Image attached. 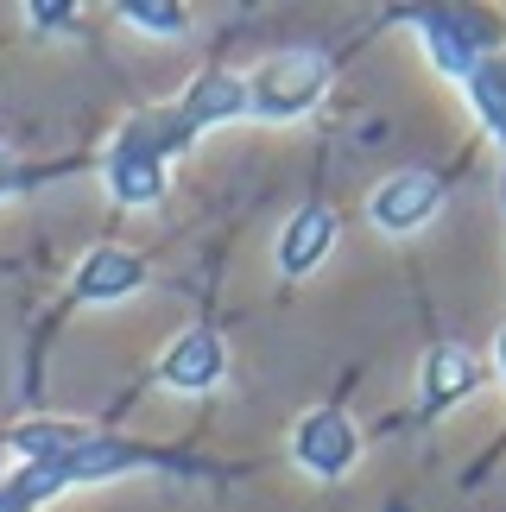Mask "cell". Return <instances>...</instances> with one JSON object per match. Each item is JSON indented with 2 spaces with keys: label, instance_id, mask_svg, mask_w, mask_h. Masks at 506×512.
Instances as JSON below:
<instances>
[{
  "label": "cell",
  "instance_id": "3",
  "mask_svg": "<svg viewBox=\"0 0 506 512\" xmlns=\"http://www.w3.org/2000/svg\"><path fill=\"white\" fill-rule=\"evenodd\" d=\"M437 209H443V177L437 171H399V177H386V184H374V196H367V215H374L380 234H418Z\"/></svg>",
  "mask_w": 506,
  "mask_h": 512
},
{
  "label": "cell",
  "instance_id": "12",
  "mask_svg": "<svg viewBox=\"0 0 506 512\" xmlns=\"http://www.w3.org/2000/svg\"><path fill=\"white\" fill-rule=\"evenodd\" d=\"M32 19H38V26H70V19H76V7H64V0H51V7H32Z\"/></svg>",
  "mask_w": 506,
  "mask_h": 512
},
{
  "label": "cell",
  "instance_id": "11",
  "mask_svg": "<svg viewBox=\"0 0 506 512\" xmlns=\"http://www.w3.org/2000/svg\"><path fill=\"white\" fill-rule=\"evenodd\" d=\"M127 13V26H140V32H165V38H178L190 19H184V7H165V0H152V7H140V0H133V7H121Z\"/></svg>",
  "mask_w": 506,
  "mask_h": 512
},
{
  "label": "cell",
  "instance_id": "6",
  "mask_svg": "<svg viewBox=\"0 0 506 512\" xmlns=\"http://www.w3.org/2000/svg\"><path fill=\"white\" fill-rule=\"evenodd\" d=\"M424 38H431V57H437V70H450V76H469L481 57H494V26L481 13H424L418 19Z\"/></svg>",
  "mask_w": 506,
  "mask_h": 512
},
{
  "label": "cell",
  "instance_id": "4",
  "mask_svg": "<svg viewBox=\"0 0 506 512\" xmlns=\"http://www.w3.org/2000/svg\"><path fill=\"white\" fill-rule=\"evenodd\" d=\"M355 456H361V437H355V424H348L342 411H310V418L291 430V462H298L304 475H317V481L348 475Z\"/></svg>",
  "mask_w": 506,
  "mask_h": 512
},
{
  "label": "cell",
  "instance_id": "2",
  "mask_svg": "<svg viewBox=\"0 0 506 512\" xmlns=\"http://www.w3.org/2000/svg\"><path fill=\"white\" fill-rule=\"evenodd\" d=\"M329 89V64L317 51L304 57H272L247 76V114H260V121H291V114L317 108V95Z\"/></svg>",
  "mask_w": 506,
  "mask_h": 512
},
{
  "label": "cell",
  "instance_id": "13",
  "mask_svg": "<svg viewBox=\"0 0 506 512\" xmlns=\"http://www.w3.org/2000/svg\"><path fill=\"white\" fill-rule=\"evenodd\" d=\"M500 373H506V336H500Z\"/></svg>",
  "mask_w": 506,
  "mask_h": 512
},
{
  "label": "cell",
  "instance_id": "5",
  "mask_svg": "<svg viewBox=\"0 0 506 512\" xmlns=\"http://www.w3.org/2000/svg\"><path fill=\"white\" fill-rule=\"evenodd\" d=\"M171 114H178V133H184V146L197 140V133L222 127V121H241V114H247V76H228V70H203L197 83L184 89V102L171 108Z\"/></svg>",
  "mask_w": 506,
  "mask_h": 512
},
{
  "label": "cell",
  "instance_id": "9",
  "mask_svg": "<svg viewBox=\"0 0 506 512\" xmlns=\"http://www.w3.org/2000/svg\"><path fill=\"white\" fill-rule=\"evenodd\" d=\"M481 386V361L469 348H431V361H424V418H437L443 405L469 399Z\"/></svg>",
  "mask_w": 506,
  "mask_h": 512
},
{
  "label": "cell",
  "instance_id": "7",
  "mask_svg": "<svg viewBox=\"0 0 506 512\" xmlns=\"http://www.w3.org/2000/svg\"><path fill=\"white\" fill-rule=\"evenodd\" d=\"M222 373H228V354H222L216 329H184V336L159 354V380L171 392H209Z\"/></svg>",
  "mask_w": 506,
  "mask_h": 512
},
{
  "label": "cell",
  "instance_id": "8",
  "mask_svg": "<svg viewBox=\"0 0 506 512\" xmlns=\"http://www.w3.org/2000/svg\"><path fill=\"white\" fill-rule=\"evenodd\" d=\"M329 247H336V215H329L323 203H310V209H298L279 228V272L285 279H304V272L323 266Z\"/></svg>",
  "mask_w": 506,
  "mask_h": 512
},
{
  "label": "cell",
  "instance_id": "1",
  "mask_svg": "<svg viewBox=\"0 0 506 512\" xmlns=\"http://www.w3.org/2000/svg\"><path fill=\"white\" fill-rule=\"evenodd\" d=\"M184 146V133H178V114H140V121H127V133L114 140L108 152V190H114V203L121 209H146V203H159V190H165V159Z\"/></svg>",
  "mask_w": 506,
  "mask_h": 512
},
{
  "label": "cell",
  "instance_id": "10",
  "mask_svg": "<svg viewBox=\"0 0 506 512\" xmlns=\"http://www.w3.org/2000/svg\"><path fill=\"white\" fill-rule=\"evenodd\" d=\"M140 285H146V266L133 260V253H121V247H102V253H89V260H83L76 298L108 304V298H127V291H140Z\"/></svg>",
  "mask_w": 506,
  "mask_h": 512
}]
</instances>
